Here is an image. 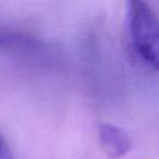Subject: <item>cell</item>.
I'll return each mask as SVG.
<instances>
[{
  "label": "cell",
  "instance_id": "3",
  "mask_svg": "<svg viewBox=\"0 0 159 159\" xmlns=\"http://www.w3.org/2000/svg\"><path fill=\"white\" fill-rule=\"evenodd\" d=\"M36 41L21 31L0 25V51L4 50H20L32 48L36 46Z\"/></svg>",
  "mask_w": 159,
  "mask_h": 159
},
{
  "label": "cell",
  "instance_id": "1",
  "mask_svg": "<svg viewBox=\"0 0 159 159\" xmlns=\"http://www.w3.org/2000/svg\"><path fill=\"white\" fill-rule=\"evenodd\" d=\"M128 41L133 56L153 70L159 63V31L154 11L147 0H127Z\"/></svg>",
  "mask_w": 159,
  "mask_h": 159
},
{
  "label": "cell",
  "instance_id": "4",
  "mask_svg": "<svg viewBox=\"0 0 159 159\" xmlns=\"http://www.w3.org/2000/svg\"><path fill=\"white\" fill-rule=\"evenodd\" d=\"M2 150H4V139H2V135L0 134V157L2 154Z\"/></svg>",
  "mask_w": 159,
  "mask_h": 159
},
{
  "label": "cell",
  "instance_id": "2",
  "mask_svg": "<svg viewBox=\"0 0 159 159\" xmlns=\"http://www.w3.org/2000/svg\"><path fill=\"white\" fill-rule=\"evenodd\" d=\"M98 133L101 147L108 158L117 159L129 152L132 139L122 128L114 124H102Z\"/></svg>",
  "mask_w": 159,
  "mask_h": 159
}]
</instances>
